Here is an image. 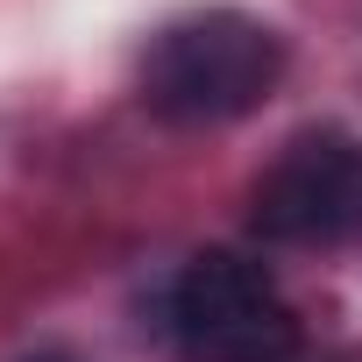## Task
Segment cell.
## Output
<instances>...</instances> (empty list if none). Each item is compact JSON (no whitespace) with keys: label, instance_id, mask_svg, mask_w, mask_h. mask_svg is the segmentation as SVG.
I'll list each match as a JSON object with an SVG mask.
<instances>
[{"label":"cell","instance_id":"3","mask_svg":"<svg viewBox=\"0 0 362 362\" xmlns=\"http://www.w3.org/2000/svg\"><path fill=\"white\" fill-rule=\"evenodd\" d=\"M249 228L263 242H341L362 228V149L334 128H313L277 149V163L249 192Z\"/></svg>","mask_w":362,"mask_h":362},{"label":"cell","instance_id":"1","mask_svg":"<svg viewBox=\"0 0 362 362\" xmlns=\"http://www.w3.org/2000/svg\"><path fill=\"white\" fill-rule=\"evenodd\" d=\"M284 78V43L256 15L206 8L170 22L142 57V107L170 128H221L256 114Z\"/></svg>","mask_w":362,"mask_h":362},{"label":"cell","instance_id":"2","mask_svg":"<svg viewBox=\"0 0 362 362\" xmlns=\"http://www.w3.org/2000/svg\"><path fill=\"white\" fill-rule=\"evenodd\" d=\"M170 334L185 362H284L298 320L277 298V277L235 249H206L170 284Z\"/></svg>","mask_w":362,"mask_h":362}]
</instances>
